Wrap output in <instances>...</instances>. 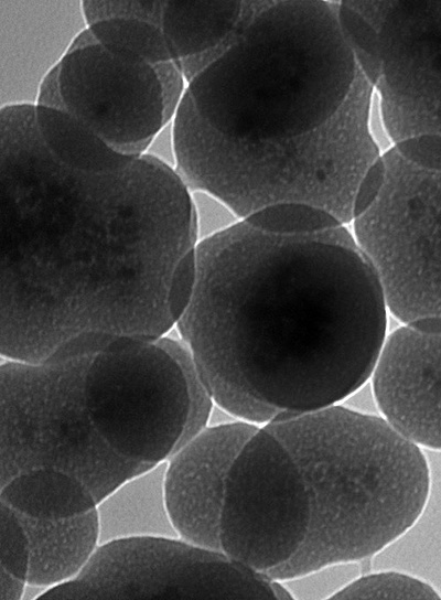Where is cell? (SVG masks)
I'll use <instances>...</instances> for the list:
<instances>
[{
  "mask_svg": "<svg viewBox=\"0 0 441 600\" xmlns=\"http://www.w3.org/2000/svg\"><path fill=\"white\" fill-rule=\"evenodd\" d=\"M35 106L0 108V355L41 363L84 332L158 340L197 239L190 191L149 156L110 173L66 167Z\"/></svg>",
  "mask_w": 441,
  "mask_h": 600,
  "instance_id": "cell-1",
  "label": "cell"
},
{
  "mask_svg": "<svg viewBox=\"0 0 441 600\" xmlns=\"http://www.w3.org/2000/svg\"><path fill=\"white\" fill-rule=\"evenodd\" d=\"M195 251L194 296L174 330L216 405L262 427L341 404L370 379L389 312L346 225L281 234L241 219Z\"/></svg>",
  "mask_w": 441,
  "mask_h": 600,
  "instance_id": "cell-2",
  "label": "cell"
},
{
  "mask_svg": "<svg viewBox=\"0 0 441 600\" xmlns=\"http://www.w3.org/2000/svg\"><path fill=\"white\" fill-rule=\"evenodd\" d=\"M288 448L311 501L306 538L289 561L265 575L287 579L337 561H370L421 513L430 469L423 449L381 416L341 404L262 426Z\"/></svg>",
  "mask_w": 441,
  "mask_h": 600,
  "instance_id": "cell-3",
  "label": "cell"
},
{
  "mask_svg": "<svg viewBox=\"0 0 441 600\" xmlns=\"http://www.w3.org/2000/svg\"><path fill=\"white\" fill-rule=\"evenodd\" d=\"M338 2L270 1L186 93L224 135L287 139L312 131L343 106L358 65L338 22Z\"/></svg>",
  "mask_w": 441,
  "mask_h": 600,
  "instance_id": "cell-4",
  "label": "cell"
},
{
  "mask_svg": "<svg viewBox=\"0 0 441 600\" xmlns=\"http://www.w3.org/2000/svg\"><path fill=\"white\" fill-rule=\"evenodd\" d=\"M374 86L358 68L338 111L306 133L247 140L222 133L196 111L185 93L173 118L175 172L189 191H206L241 219L279 203L322 208L353 221L357 186L380 157L369 116Z\"/></svg>",
  "mask_w": 441,
  "mask_h": 600,
  "instance_id": "cell-5",
  "label": "cell"
},
{
  "mask_svg": "<svg viewBox=\"0 0 441 600\" xmlns=\"http://www.w3.org/2000/svg\"><path fill=\"white\" fill-rule=\"evenodd\" d=\"M93 357L41 363L1 357L0 486L30 470L56 469L80 480L98 503L152 467L118 454L95 427L85 400Z\"/></svg>",
  "mask_w": 441,
  "mask_h": 600,
  "instance_id": "cell-6",
  "label": "cell"
},
{
  "mask_svg": "<svg viewBox=\"0 0 441 600\" xmlns=\"http://www.w3.org/2000/svg\"><path fill=\"white\" fill-rule=\"evenodd\" d=\"M381 158L384 185L352 221V233L389 315L401 324L441 317V172L413 164L394 147Z\"/></svg>",
  "mask_w": 441,
  "mask_h": 600,
  "instance_id": "cell-7",
  "label": "cell"
},
{
  "mask_svg": "<svg viewBox=\"0 0 441 600\" xmlns=\"http://www.w3.org/2000/svg\"><path fill=\"white\" fill-rule=\"evenodd\" d=\"M89 416L121 457L166 461L184 432L190 399L176 360L157 340L118 336L96 354L85 377Z\"/></svg>",
  "mask_w": 441,
  "mask_h": 600,
  "instance_id": "cell-8",
  "label": "cell"
},
{
  "mask_svg": "<svg viewBox=\"0 0 441 600\" xmlns=\"http://www.w3.org/2000/svg\"><path fill=\"white\" fill-rule=\"evenodd\" d=\"M275 599L270 578L180 537L101 544L73 579L40 599Z\"/></svg>",
  "mask_w": 441,
  "mask_h": 600,
  "instance_id": "cell-9",
  "label": "cell"
},
{
  "mask_svg": "<svg viewBox=\"0 0 441 600\" xmlns=\"http://www.w3.org/2000/svg\"><path fill=\"white\" fill-rule=\"evenodd\" d=\"M310 521V495L298 463L277 436L260 427L229 472L220 518L222 551L266 574L294 557Z\"/></svg>",
  "mask_w": 441,
  "mask_h": 600,
  "instance_id": "cell-10",
  "label": "cell"
},
{
  "mask_svg": "<svg viewBox=\"0 0 441 600\" xmlns=\"http://www.w3.org/2000/svg\"><path fill=\"white\" fill-rule=\"evenodd\" d=\"M343 2L377 32L375 88L387 136L395 143L441 136V0Z\"/></svg>",
  "mask_w": 441,
  "mask_h": 600,
  "instance_id": "cell-11",
  "label": "cell"
},
{
  "mask_svg": "<svg viewBox=\"0 0 441 600\" xmlns=\"http://www.w3.org/2000/svg\"><path fill=\"white\" fill-rule=\"evenodd\" d=\"M62 109L117 151L143 156L164 125L154 67L118 55L98 42L71 50L57 66Z\"/></svg>",
  "mask_w": 441,
  "mask_h": 600,
  "instance_id": "cell-12",
  "label": "cell"
},
{
  "mask_svg": "<svg viewBox=\"0 0 441 600\" xmlns=\"http://www.w3.org/2000/svg\"><path fill=\"white\" fill-rule=\"evenodd\" d=\"M260 427L244 420L208 426L166 460L165 499L179 537L220 550V518L232 467Z\"/></svg>",
  "mask_w": 441,
  "mask_h": 600,
  "instance_id": "cell-13",
  "label": "cell"
},
{
  "mask_svg": "<svg viewBox=\"0 0 441 600\" xmlns=\"http://www.w3.org/2000/svg\"><path fill=\"white\" fill-rule=\"evenodd\" d=\"M370 384L380 416L426 451L441 452V333L388 332Z\"/></svg>",
  "mask_w": 441,
  "mask_h": 600,
  "instance_id": "cell-14",
  "label": "cell"
},
{
  "mask_svg": "<svg viewBox=\"0 0 441 600\" xmlns=\"http://www.w3.org/2000/svg\"><path fill=\"white\" fill-rule=\"evenodd\" d=\"M87 28L82 0H0V108L35 106L43 81Z\"/></svg>",
  "mask_w": 441,
  "mask_h": 600,
  "instance_id": "cell-15",
  "label": "cell"
},
{
  "mask_svg": "<svg viewBox=\"0 0 441 600\" xmlns=\"http://www.w3.org/2000/svg\"><path fill=\"white\" fill-rule=\"evenodd\" d=\"M255 1H165L161 29L187 83L222 56L263 8Z\"/></svg>",
  "mask_w": 441,
  "mask_h": 600,
  "instance_id": "cell-16",
  "label": "cell"
},
{
  "mask_svg": "<svg viewBox=\"0 0 441 600\" xmlns=\"http://www.w3.org/2000/svg\"><path fill=\"white\" fill-rule=\"evenodd\" d=\"M29 537L30 568L26 581L45 588L75 578L100 545L96 507L58 519L17 513Z\"/></svg>",
  "mask_w": 441,
  "mask_h": 600,
  "instance_id": "cell-17",
  "label": "cell"
},
{
  "mask_svg": "<svg viewBox=\"0 0 441 600\" xmlns=\"http://www.w3.org/2000/svg\"><path fill=\"white\" fill-rule=\"evenodd\" d=\"M166 461L120 483L96 505L100 545L141 537H179L165 499Z\"/></svg>",
  "mask_w": 441,
  "mask_h": 600,
  "instance_id": "cell-18",
  "label": "cell"
},
{
  "mask_svg": "<svg viewBox=\"0 0 441 600\" xmlns=\"http://www.w3.org/2000/svg\"><path fill=\"white\" fill-rule=\"evenodd\" d=\"M0 502L17 513L42 519H58L92 511L97 500L77 478L56 469L23 472L0 486Z\"/></svg>",
  "mask_w": 441,
  "mask_h": 600,
  "instance_id": "cell-19",
  "label": "cell"
},
{
  "mask_svg": "<svg viewBox=\"0 0 441 600\" xmlns=\"http://www.w3.org/2000/svg\"><path fill=\"white\" fill-rule=\"evenodd\" d=\"M34 116L44 144L68 168L110 173L127 168L138 158L120 153L67 111L35 105Z\"/></svg>",
  "mask_w": 441,
  "mask_h": 600,
  "instance_id": "cell-20",
  "label": "cell"
},
{
  "mask_svg": "<svg viewBox=\"0 0 441 600\" xmlns=\"http://www.w3.org/2000/svg\"><path fill=\"white\" fill-rule=\"evenodd\" d=\"M107 50L152 66L173 61L162 29L137 19H112L88 26Z\"/></svg>",
  "mask_w": 441,
  "mask_h": 600,
  "instance_id": "cell-21",
  "label": "cell"
},
{
  "mask_svg": "<svg viewBox=\"0 0 441 600\" xmlns=\"http://www.w3.org/2000/svg\"><path fill=\"white\" fill-rule=\"evenodd\" d=\"M354 599L439 600L441 594L430 582L413 574L384 568L363 572L332 600Z\"/></svg>",
  "mask_w": 441,
  "mask_h": 600,
  "instance_id": "cell-22",
  "label": "cell"
},
{
  "mask_svg": "<svg viewBox=\"0 0 441 600\" xmlns=\"http://www.w3.org/2000/svg\"><path fill=\"white\" fill-rule=\"evenodd\" d=\"M157 342L180 364L187 386L189 418L182 438L175 448L176 450L208 427L215 401L202 379L189 346L179 336L174 328L168 334L158 339Z\"/></svg>",
  "mask_w": 441,
  "mask_h": 600,
  "instance_id": "cell-23",
  "label": "cell"
},
{
  "mask_svg": "<svg viewBox=\"0 0 441 600\" xmlns=\"http://www.w3.org/2000/svg\"><path fill=\"white\" fill-rule=\"evenodd\" d=\"M245 221L257 228L281 234L314 233L343 224L329 212L302 203L273 204L255 212Z\"/></svg>",
  "mask_w": 441,
  "mask_h": 600,
  "instance_id": "cell-24",
  "label": "cell"
},
{
  "mask_svg": "<svg viewBox=\"0 0 441 600\" xmlns=\"http://www.w3.org/2000/svg\"><path fill=\"white\" fill-rule=\"evenodd\" d=\"M363 562H331L281 580L289 588L293 600H332L337 592L366 571Z\"/></svg>",
  "mask_w": 441,
  "mask_h": 600,
  "instance_id": "cell-25",
  "label": "cell"
},
{
  "mask_svg": "<svg viewBox=\"0 0 441 600\" xmlns=\"http://www.w3.org/2000/svg\"><path fill=\"white\" fill-rule=\"evenodd\" d=\"M337 15L343 36L358 67L375 87L381 72L377 32L343 1L338 2Z\"/></svg>",
  "mask_w": 441,
  "mask_h": 600,
  "instance_id": "cell-26",
  "label": "cell"
},
{
  "mask_svg": "<svg viewBox=\"0 0 441 600\" xmlns=\"http://www.w3.org/2000/svg\"><path fill=\"white\" fill-rule=\"evenodd\" d=\"M0 567L26 580L30 568V543L17 512L0 502Z\"/></svg>",
  "mask_w": 441,
  "mask_h": 600,
  "instance_id": "cell-27",
  "label": "cell"
},
{
  "mask_svg": "<svg viewBox=\"0 0 441 600\" xmlns=\"http://www.w3.org/2000/svg\"><path fill=\"white\" fill-rule=\"evenodd\" d=\"M164 2L161 0H82L87 26L112 19H137L161 28Z\"/></svg>",
  "mask_w": 441,
  "mask_h": 600,
  "instance_id": "cell-28",
  "label": "cell"
},
{
  "mask_svg": "<svg viewBox=\"0 0 441 600\" xmlns=\"http://www.w3.org/2000/svg\"><path fill=\"white\" fill-rule=\"evenodd\" d=\"M190 197L197 243L215 236L241 221L226 203L206 191H190Z\"/></svg>",
  "mask_w": 441,
  "mask_h": 600,
  "instance_id": "cell-29",
  "label": "cell"
},
{
  "mask_svg": "<svg viewBox=\"0 0 441 600\" xmlns=\"http://www.w3.org/2000/svg\"><path fill=\"white\" fill-rule=\"evenodd\" d=\"M196 281L197 260L193 247L179 260L168 287L166 308L174 324L191 304Z\"/></svg>",
  "mask_w": 441,
  "mask_h": 600,
  "instance_id": "cell-30",
  "label": "cell"
},
{
  "mask_svg": "<svg viewBox=\"0 0 441 600\" xmlns=\"http://www.w3.org/2000/svg\"><path fill=\"white\" fill-rule=\"evenodd\" d=\"M406 160L421 168L441 172V136L421 135L395 143Z\"/></svg>",
  "mask_w": 441,
  "mask_h": 600,
  "instance_id": "cell-31",
  "label": "cell"
},
{
  "mask_svg": "<svg viewBox=\"0 0 441 600\" xmlns=\"http://www.w3.org/2000/svg\"><path fill=\"white\" fill-rule=\"evenodd\" d=\"M153 67L162 89L164 124H166L173 120L186 93L189 83L175 61L160 63Z\"/></svg>",
  "mask_w": 441,
  "mask_h": 600,
  "instance_id": "cell-32",
  "label": "cell"
},
{
  "mask_svg": "<svg viewBox=\"0 0 441 600\" xmlns=\"http://www.w3.org/2000/svg\"><path fill=\"white\" fill-rule=\"evenodd\" d=\"M118 336L101 332H84L62 344L46 361H64L76 357L95 356L104 351Z\"/></svg>",
  "mask_w": 441,
  "mask_h": 600,
  "instance_id": "cell-33",
  "label": "cell"
},
{
  "mask_svg": "<svg viewBox=\"0 0 441 600\" xmlns=\"http://www.w3.org/2000/svg\"><path fill=\"white\" fill-rule=\"evenodd\" d=\"M386 178V167L381 156L369 167L362 178L353 202V219L363 214L378 196Z\"/></svg>",
  "mask_w": 441,
  "mask_h": 600,
  "instance_id": "cell-34",
  "label": "cell"
},
{
  "mask_svg": "<svg viewBox=\"0 0 441 600\" xmlns=\"http://www.w3.org/2000/svg\"><path fill=\"white\" fill-rule=\"evenodd\" d=\"M143 154L149 156L175 170L176 149L173 120L164 124L162 128L151 138Z\"/></svg>",
  "mask_w": 441,
  "mask_h": 600,
  "instance_id": "cell-35",
  "label": "cell"
},
{
  "mask_svg": "<svg viewBox=\"0 0 441 600\" xmlns=\"http://www.w3.org/2000/svg\"><path fill=\"white\" fill-rule=\"evenodd\" d=\"M341 405L364 415L380 416L370 379L345 398Z\"/></svg>",
  "mask_w": 441,
  "mask_h": 600,
  "instance_id": "cell-36",
  "label": "cell"
},
{
  "mask_svg": "<svg viewBox=\"0 0 441 600\" xmlns=\"http://www.w3.org/2000/svg\"><path fill=\"white\" fill-rule=\"evenodd\" d=\"M36 105L62 109L57 67L54 68L43 81Z\"/></svg>",
  "mask_w": 441,
  "mask_h": 600,
  "instance_id": "cell-37",
  "label": "cell"
},
{
  "mask_svg": "<svg viewBox=\"0 0 441 600\" xmlns=\"http://www.w3.org/2000/svg\"><path fill=\"white\" fill-rule=\"evenodd\" d=\"M26 582L0 567V600H22Z\"/></svg>",
  "mask_w": 441,
  "mask_h": 600,
  "instance_id": "cell-38",
  "label": "cell"
},
{
  "mask_svg": "<svg viewBox=\"0 0 441 600\" xmlns=\"http://www.w3.org/2000/svg\"><path fill=\"white\" fill-rule=\"evenodd\" d=\"M236 420L240 419L236 418L229 411L215 404L209 416L208 426H222Z\"/></svg>",
  "mask_w": 441,
  "mask_h": 600,
  "instance_id": "cell-39",
  "label": "cell"
},
{
  "mask_svg": "<svg viewBox=\"0 0 441 600\" xmlns=\"http://www.w3.org/2000/svg\"><path fill=\"white\" fill-rule=\"evenodd\" d=\"M270 583L275 599L293 600V597L283 580L270 578Z\"/></svg>",
  "mask_w": 441,
  "mask_h": 600,
  "instance_id": "cell-40",
  "label": "cell"
},
{
  "mask_svg": "<svg viewBox=\"0 0 441 600\" xmlns=\"http://www.w3.org/2000/svg\"><path fill=\"white\" fill-rule=\"evenodd\" d=\"M46 589L47 588L45 587L26 582L22 600L40 599V597L43 594V592H45Z\"/></svg>",
  "mask_w": 441,
  "mask_h": 600,
  "instance_id": "cell-41",
  "label": "cell"
}]
</instances>
